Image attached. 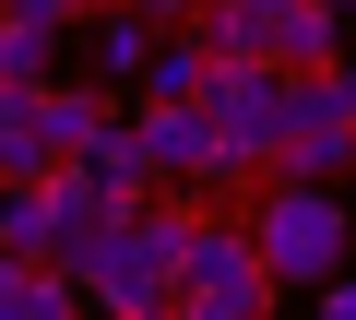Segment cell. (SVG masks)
I'll list each match as a JSON object with an SVG mask.
<instances>
[{
  "instance_id": "1",
  "label": "cell",
  "mask_w": 356,
  "mask_h": 320,
  "mask_svg": "<svg viewBox=\"0 0 356 320\" xmlns=\"http://www.w3.org/2000/svg\"><path fill=\"white\" fill-rule=\"evenodd\" d=\"M191 214L202 202H143L131 226H95V237H72V296L95 308V320H166L178 308V237H191Z\"/></svg>"
},
{
  "instance_id": "2",
  "label": "cell",
  "mask_w": 356,
  "mask_h": 320,
  "mask_svg": "<svg viewBox=\"0 0 356 320\" xmlns=\"http://www.w3.org/2000/svg\"><path fill=\"white\" fill-rule=\"evenodd\" d=\"M238 226H250V249H261L273 296H309V285H332V273L356 261L344 202H332V190H297V178H261V190L238 202Z\"/></svg>"
},
{
  "instance_id": "3",
  "label": "cell",
  "mask_w": 356,
  "mask_h": 320,
  "mask_svg": "<svg viewBox=\"0 0 356 320\" xmlns=\"http://www.w3.org/2000/svg\"><path fill=\"white\" fill-rule=\"evenodd\" d=\"M344 167H356V95H344V71H285V119H273V167L261 178L332 190Z\"/></svg>"
},
{
  "instance_id": "4",
  "label": "cell",
  "mask_w": 356,
  "mask_h": 320,
  "mask_svg": "<svg viewBox=\"0 0 356 320\" xmlns=\"http://www.w3.org/2000/svg\"><path fill=\"white\" fill-rule=\"evenodd\" d=\"M178 296H202V308H226V320H273V273H261V249H250V226L238 214H191V237H178Z\"/></svg>"
},
{
  "instance_id": "5",
  "label": "cell",
  "mask_w": 356,
  "mask_h": 320,
  "mask_svg": "<svg viewBox=\"0 0 356 320\" xmlns=\"http://www.w3.org/2000/svg\"><path fill=\"white\" fill-rule=\"evenodd\" d=\"M119 130L143 154V190H166V202H214L226 190V154H214L202 107H119Z\"/></svg>"
},
{
  "instance_id": "6",
  "label": "cell",
  "mask_w": 356,
  "mask_h": 320,
  "mask_svg": "<svg viewBox=\"0 0 356 320\" xmlns=\"http://www.w3.org/2000/svg\"><path fill=\"white\" fill-rule=\"evenodd\" d=\"M0 261H72V214H60V190L48 178H24V190H0Z\"/></svg>"
},
{
  "instance_id": "7",
  "label": "cell",
  "mask_w": 356,
  "mask_h": 320,
  "mask_svg": "<svg viewBox=\"0 0 356 320\" xmlns=\"http://www.w3.org/2000/svg\"><path fill=\"white\" fill-rule=\"evenodd\" d=\"M95 130H119V95H107V83H48V95H36V142H48V167H60V154H83Z\"/></svg>"
},
{
  "instance_id": "8",
  "label": "cell",
  "mask_w": 356,
  "mask_h": 320,
  "mask_svg": "<svg viewBox=\"0 0 356 320\" xmlns=\"http://www.w3.org/2000/svg\"><path fill=\"white\" fill-rule=\"evenodd\" d=\"M131 83H143V107H202V83H214V48L178 24V36H154V48H143V71H131Z\"/></svg>"
},
{
  "instance_id": "9",
  "label": "cell",
  "mask_w": 356,
  "mask_h": 320,
  "mask_svg": "<svg viewBox=\"0 0 356 320\" xmlns=\"http://www.w3.org/2000/svg\"><path fill=\"white\" fill-rule=\"evenodd\" d=\"M332 48H344V12H321V0H297L273 24V71H332Z\"/></svg>"
},
{
  "instance_id": "10",
  "label": "cell",
  "mask_w": 356,
  "mask_h": 320,
  "mask_svg": "<svg viewBox=\"0 0 356 320\" xmlns=\"http://www.w3.org/2000/svg\"><path fill=\"white\" fill-rule=\"evenodd\" d=\"M83 48H95V71H107V95L143 71V48H154V24L143 12H83Z\"/></svg>"
},
{
  "instance_id": "11",
  "label": "cell",
  "mask_w": 356,
  "mask_h": 320,
  "mask_svg": "<svg viewBox=\"0 0 356 320\" xmlns=\"http://www.w3.org/2000/svg\"><path fill=\"white\" fill-rule=\"evenodd\" d=\"M48 60H60V36H36V24L0 12V83H48Z\"/></svg>"
},
{
  "instance_id": "12",
  "label": "cell",
  "mask_w": 356,
  "mask_h": 320,
  "mask_svg": "<svg viewBox=\"0 0 356 320\" xmlns=\"http://www.w3.org/2000/svg\"><path fill=\"white\" fill-rule=\"evenodd\" d=\"M83 12L95 0H13V24H36V36H83Z\"/></svg>"
},
{
  "instance_id": "13",
  "label": "cell",
  "mask_w": 356,
  "mask_h": 320,
  "mask_svg": "<svg viewBox=\"0 0 356 320\" xmlns=\"http://www.w3.org/2000/svg\"><path fill=\"white\" fill-rule=\"evenodd\" d=\"M119 12H143L154 36H178V24H202V12H214V0H119Z\"/></svg>"
},
{
  "instance_id": "14",
  "label": "cell",
  "mask_w": 356,
  "mask_h": 320,
  "mask_svg": "<svg viewBox=\"0 0 356 320\" xmlns=\"http://www.w3.org/2000/svg\"><path fill=\"white\" fill-rule=\"evenodd\" d=\"M321 296V320H356V273H332V285H309Z\"/></svg>"
},
{
  "instance_id": "15",
  "label": "cell",
  "mask_w": 356,
  "mask_h": 320,
  "mask_svg": "<svg viewBox=\"0 0 356 320\" xmlns=\"http://www.w3.org/2000/svg\"><path fill=\"white\" fill-rule=\"evenodd\" d=\"M36 320H95V308H83V296H72V285H60V296H48V308H36Z\"/></svg>"
},
{
  "instance_id": "16",
  "label": "cell",
  "mask_w": 356,
  "mask_h": 320,
  "mask_svg": "<svg viewBox=\"0 0 356 320\" xmlns=\"http://www.w3.org/2000/svg\"><path fill=\"white\" fill-rule=\"evenodd\" d=\"M0 12H13V0H0Z\"/></svg>"
},
{
  "instance_id": "17",
  "label": "cell",
  "mask_w": 356,
  "mask_h": 320,
  "mask_svg": "<svg viewBox=\"0 0 356 320\" xmlns=\"http://www.w3.org/2000/svg\"><path fill=\"white\" fill-rule=\"evenodd\" d=\"M344 273H356V261H344Z\"/></svg>"
}]
</instances>
